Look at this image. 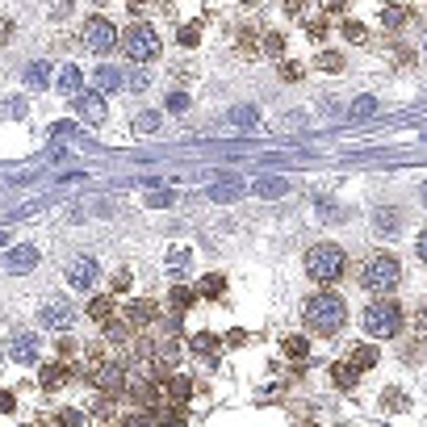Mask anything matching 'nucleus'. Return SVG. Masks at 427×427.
<instances>
[{
    "label": "nucleus",
    "instance_id": "nucleus-7",
    "mask_svg": "<svg viewBox=\"0 0 427 427\" xmlns=\"http://www.w3.org/2000/svg\"><path fill=\"white\" fill-rule=\"evenodd\" d=\"M92 382H96V390H101L105 398H118V394L130 390V373H126V364H101V368L92 373Z\"/></svg>",
    "mask_w": 427,
    "mask_h": 427
},
{
    "label": "nucleus",
    "instance_id": "nucleus-51",
    "mask_svg": "<svg viewBox=\"0 0 427 427\" xmlns=\"http://www.w3.org/2000/svg\"><path fill=\"white\" fill-rule=\"evenodd\" d=\"M415 251H419V260H423V264H427V231H423V235H419V247H415Z\"/></svg>",
    "mask_w": 427,
    "mask_h": 427
},
{
    "label": "nucleus",
    "instance_id": "nucleus-52",
    "mask_svg": "<svg viewBox=\"0 0 427 427\" xmlns=\"http://www.w3.org/2000/svg\"><path fill=\"white\" fill-rule=\"evenodd\" d=\"M0 410H13V394H0Z\"/></svg>",
    "mask_w": 427,
    "mask_h": 427
},
{
    "label": "nucleus",
    "instance_id": "nucleus-1",
    "mask_svg": "<svg viewBox=\"0 0 427 427\" xmlns=\"http://www.w3.org/2000/svg\"><path fill=\"white\" fill-rule=\"evenodd\" d=\"M344 318H348V306H344V298H335L331 289L306 298V306H302L306 331H310V335H323V340H331V335L344 327Z\"/></svg>",
    "mask_w": 427,
    "mask_h": 427
},
{
    "label": "nucleus",
    "instance_id": "nucleus-40",
    "mask_svg": "<svg viewBox=\"0 0 427 427\" xmlns=\"http://www.w3.org/2000/svg\"><path fill=\"white\" fill-rule=\"evenodd\" d=\"M306 34H310L314 42H323V38H327V21H323V17H314V21H306Z\"/></svg>",
    "mask_w": 427,
    "mask_h": 427
},
{
    "label": "nucleus",
    "instance_id": "nucleus-44",
    "mask_svg": "<svg viewBox=\"0 0 427 427\" xmlns=\"http://www.w3.org/2000/svg\"><path fill=\"white\" fill-rule=\"evenodd\" d=\"M197 38H201L197 25H185V30H180V46H197Z\"/></svg>",
    "mask_w": 427,
    "mask_h": 427
},
{
    "label": "nucleus",
    "instance_id": "nucleus-23",
    "mask_svg": "<svg viewBox=\"0 0 427 427\" xmlns=\"http://www.w3.org/2000/svg\"><path fill=\"white\" fill-rule=\"evenodd\" d=\"M406 21H410V9H406V5H386V9H382V25H386V30H402Z\"/></svg>",
    "mask_w": 427,
    "mask_h": 427
},
{
    "label": "nucleus",
    "instance_id": "nucleus-2",
    "mask_svg": "<svg viewBox=\"0 0 427 427\" xmlns=\"http://www.w3.org/2000/svg\"><path fill=\"white\" fill-rule=\"evenodd\" d=\"M398 281H402V264H398V256L377 251V256H368V260H364V269H360V285H364L368 293H377V298H394Z\"/></svg>",
    "mask_w": 427,
    "mask_h": 427
},
{
    "label": "nucleus",
    "instance_id": "nucleus-11",
    "mask_svg": "<svg viewBox=\"0 0 427 427\" xmlns=\"http://www.w3.org/2000/svg\"><path fill=\"white\" fill-rule=\"evenodd\" d=\"M373 231H377L382 239H398V231H402V209H394V205L373 209Z\"/></svg>",
    "mask_w": 427,
    "mask_h": 427
},
{
    "label": "nucleus",
    "instance_id": "nucleus-49",
    "mask_svg": "<svg viewBox=\"0 0 427 427\" xmlns=\"http://www.w3.org/2000/svg\"><path fill=\"white\" fill-rule=\"evenodd\" d=\"M302 9H306V0H285V13L289 17H302Z\"/></svg>",
    "mask_w": 427,
    "mask_h": 427
},
{
    "label": "nucleus",
    "instance_id": "nucleus-24",
    "mask_svg": "<svg viewBox=\"0 0 427 427\" xmlns=\"http://www.w3.org/2000/svg\"><path fill=\"white\" fill-rule=\"evenodd\" d=\"M281 352H285L289 360H306V356H310V340H306V335H285V340H281Z\"/></svg>",
    "mask_w": 427,
    "mask_h": 427
},
{
    "label": "nucleus",
    "instance_id": "nucleus-28",
    "mask_svg": "<svg viewBox=\"0 0 427 427\" xmlns=\"http://www.w3.org/2000/svg\"><path fill=\"white\" fill-rule=\"evenodd\" d=\"M222 289H227V277H222V273H209V277H201V285H197L201 298H222Z\"/></svg>",
    "mask_w": 427,
    "mask_h": 427
},
{
    "label": "nucleus",
    "instance_id": "nucleus-42",
    "mask_svg": "<svg viewBox=\"0 0 427 427\" xmlns=\"http://www.w3.org/2000/svg\"><path fill=\"white\" fill-rule=\"evenodd\" d=\"M76 352H80V344H76V340H59V364H67Z\"/></svg>",
    "mask_w": 427,
    "mask_h": 427
},
{
    "label": "nucleus",
    "instance_id": "nucleus-50",
    "mask_svg": "<svg viewBox=\"0 0 427 427\" xmlns=\"http://www.w3.org/2000/svg\"><path fill=\"white\" fill-rule=\"evenodd\" d=\"M130 427H151V419H147V410H138V415L130 419Z\"/></svg>",
    "mask_w": 427,
    "mask_h": 427
},
{
    "label": "nucleus",
    "instance_id": "nucleus-12",
    "mask_svg": "<svg viewBox=\"0 0 427 427\" xmlns=\"http://www.w3.org/2000/svg\"><path fill=\"white\" fill-rule=\"evenodd\" d=\"M38 335L34 331H17L13 335V344H9V356L17 360V364H38Z\"/></svg>",
    "mask_w": 427,
    "mask_h": 427
},
{
    "label": "nucleus",
    "instance_id": "nucleus-35",
    "mask_svg": "<svg viewBox=\"0 0 427 427\" xmlns=\"http://www.w3.org/2000/svg\"><path fill=\"white\" fill-rule=\"evenodd\" d=\"M382 406H386V410H406L410 398H406L402 390H386V394H382Z\"/></svg>",
    "mask_w": 427,
    "mask_h": 427
},
{
    "label": "nucleus",
    "instance_id": "nucleus-37",
    "mask_svg": "<svg viewBox=\"0 0 427 427\" xmlns=\"http://www.w3.org/2000/svg\"><path fill=\"white\" fill-rule=\"evenodd\" d=\"M130 281H134V277H130V269H118V273L110 277V289H114V293H126V289H130Z\"/></svg>",
    "mask_w": 427,
    "mask_h": 427
},
{
    "label": "nucleus",
    "instance_id": "nucleus-39",
    "mask_svg": "<svg viewBox=\"0 0 427 427\" xmlns=\"http://www.w3.org/2000/svg\"><path fill=\"white\" fill-rule=\"evenodd\" d=\"M344 38H348V42H364V38H368V30H364L360 21H344Z\"/></svg>",
    "mask_w": 427,
    "mask_h": 427
},
{
    "label": "nucleus",
    "instance_id": "nucleus-20",
    "mask_svg": "<svg viewBox=\"0 0 427 427\" xmlns=\"http://www.w3.org/2000/svg\"><path fill=\"white\" fill-rule=\"evenodd\" d=\"M92 84H96V92H118V88H122V72L96 67V72H92Z\"/></svg>",
    "mask_w": 427,
    "mask_h": 427
},
{
    "label": "nucleus",
    "instance_id": "nucleus-38",
    "mask_svg": "<svg viewBox=\"0 0 427 427\" xmlns=\"http://www.w3.org/2000/svg\"><path fill=\"white\" fill-rule=\"evenodd\" d=\"M410 318H415V331H419V335L427 340V298H423V302L415 306V314H410Z\"/></svg>",
    "mask_w": 427,
    "mask_h": 427
},
{
    "label": "nucleus",
    "instance_id": "nucleus-9",
    "mask_svg": "<svg viewBox=\"0 0 427 427\" xmlns=\"http://www.w3.org/2000/svg\"><path fill=\"white\" fill-rule=\"evenodd\" d=\"M72 318H76V314H72V306H67L63 298H59V302H46V306L38 310V323H42L46 331H67Z\"/></svg>",
    "mask_w": 427,
    "mask_h": 427
},
{
    "label": "nucleus",
    "instance_id": "nucleus-45",
    "mask_svg": "<svg viewBox=\"0 0 427 427\" xmlns=\"http://www.w3.org/2000/svg\"><path fill=\"white\" fill-rule=\"evenodd\" d=\"M147 84H151L147 72H134V76H130V92H147Z\"/></svg>",
    "mask_w": 427,
    "mask_h": 427
},
{
    "label": "nucleus",
    "instance_id": "nucleus-53",
    "mask_svg": "<svg viewBox=\"0 0 427 427\" xmlns=\"http://www.w3.org/2000/svg\"><path fill=\"white\" fill-rule=\"evenodd\" d=\"M419 197H423V205H427V185H423V189H419Z\"/></svg>",
    "mask_w": 427,
    "mask_h": 427
},
{
    "label": "nucleus",
    "instance_id": "nucleus-32",
    "mask_svg": "<svg viewBox=\"0 0 427 427\" xmlns=\"http://www.w3.org/2000/svg\"><path fill=\"white\" fill-rule=\"evenodd\" d=\"M46 76H50V63H42V59L25 67V84H30V88H42V84H46Z\"/></svg>",
    "mask_w": 427,
    "mask_h": 427
},
{
    "label": "nucleus",
    "instance_id": "nucleus-8",
    "mask_svg": "<svg viewBox=\"0 0 427 427\" xmlns=\"http://www.w3.org/2000/svg\"><path fill=\"white\" fill-rule=\"evenodd\" d=\"M101 281V264L92 256H72L67 260V285L72 289H92Z\"/></svg>",
    "mask_w": 427,
    "mask_h": 427
},
{
    "label": "nucleus",
    "instance_id": "nucleus-43",
    "mask_svg": "<svg viewBox=\"0 0 427 427\" xmlns=\"http://www.w3.org/2000/svg\"><path fill=\"white\" fill-rule=\"evenodd\" d=\"M168 110H172V114H185V110H189V96H185V92H172V96H168Z\"/></svg>",
    "mask_w": 427,
    "mask_h": 427
},
{
    "label": "nucleus",
    "instance_id": "nucleus-6",
    "mask_svg": "<svg viewBox=\"0 0 427 427\" xmlns=\"http://www.w3.org/2000/svg\"><path fill=\"white\" fill-rule=\"evenodd\" d=\"M84 46H88V50H101V55H105V50H114V46H118L114 21H110V17H88V21H84Z\"/></svg>",
    "mask_w": 427,
    "mask_h": 427
},
{
    "label": "nucleus",
    "instance_id": "nucleus-33",
    "mask_svg": "<svg viewBox=\"0 0 427 427\" xmlns=\"http://www.w3.org/2000/svg\"><path fill=\"white\" fill-rule=\"evenodd\" d=\"M189 394H193V382H189V377H172V382H168V398H172L176 406H180Z\"/></svg>",
    "mask_w": 427,
    "mask_h": 427
},
{
    "label": "nucleus",
    "instance_id": "nucleus-18",
    "mask_svg": "<svg viewBox=\"0 0 427 427\" xmlns=\"http://www.w3.org/2000/svg\"><path fill=\"white\" fill-rule=\"evenodd\" d=\"M348 364H352L356 373H364V368H373V364H377V348H368V344H356V348L348 352Z\"/></svg>",
    "mask_w": 427,
    "mask_h": 427
},
{
    "label": "nucleus",
    "instance_id": "nucleus-34",
    "mask_svg": "<svg viewBox=\"0 0 427 427\" xmlns=\"http://www.w3.org/2000/svg\"><path fill=\"white\" fill-rule=\"evenodd\" d=\"M134 130H138V134H155V130H159V114H155V110H143V114L134 118Z\"/></svg>",
    "mask_w": 427,
    "mask_h": 427
},
{
    "label": "nucleus",
    "instance_id": "nucleus-17",
    "mask_svg": "<svg viewBox=\"0 0 427 427\" xmlns=\"http://www.w3.org/2000/svg\"><path fill=\"white\" fill-rule=\"evenodd\" d=\"M227 122H231L235 130H251V126L260 122V110H251V105H235V110L227 114Z\"/></svg>",
    "mask_w": 427,
    "mask_h": 427
},
{
    "label": "nucleus",
    "instance_id": "nucleus-3",
    "mask_svg": "<svg viewBox=\"0 0 427 427\" xmlns=\"http://www.w3.org/2000/svg\"><path fill=\"white\" fill-rule=\"evenodd\" d=\"M344 269H348V256H344V247H340V243H331V239L314 243V247L306 251V273H310V281H318V285L340 281V277H344Z\"/></svg>",
    "mask_w": 427,
    "mask_h": 427
},
{
    "label": "nucleus",
    "instance_id": "nucleus-54",
    "mask_svg": "<svg viewBox=\"0 0 427 427\" xmlns=\"http://www.w3.org/2000/svg\"><path fill=\"white\" fill-rule=\"evenodd\" d=\"M0 243H5V231H0Z\"/></svg>",
    "mask_w": 427,
    "mask_h": 427
},
{
    "label": "nucleus",
    "instance_id": "nucleus-47",
    "mask_svg": "<svg viewBox=\"0 0 427 427\" xmlns=\"http://www.w3.org/2000/svg\"><path fill=\"white\" fill-rule=\"evenodd\" d=\"M318 5H323V13H344L348 0H318Z\"/></svg>",
    "mask_w": 427,
    "mask_h": 427
},
{
    "label": "nucleus",
    "instance_id": "nucleus-13",
    "mask_svg": "<svg viewBox=\"0 0 427 427\" xmlns=\"http://www.w3.org/2000/svg\"><path fill=\"white\" fill-rule=\"evenodd\" d=\"M34 264H38V247H30V243H17V247L5 256V269H9V273H30Z\"/></svg>",
    "mask_w": 427,
    "mask_h": 427
},
{
    "label": "nucleus",
    "instance_id": "nucleus-36",
    "mask_svg": "<svg viewBox=\"0 0 427 427\" xmlns=\"http://www.w3.org/2000/svg\"><path fill=\"white\" fill-rule=\"evenodd\" d=\"M373 110H377V101H373V96L352 101V118H373Z\"/></svg>",
    "mask_w": 427,
    "mask_h": 427
},
{
    "label": "nucleus",
    "instance_id": "nucleus-27",
    "mask_svg": "<svg viewBox=\"0 0 427 427\" xmlns=\"http://www.w3.org/2000/svg\"><path fill=\"white\" fill-rule=\"evenodd\" d=\"M235 50H239L243 59H256V55H260V34H256V30H243V34L235 38Z\"/></svg>",
    "mask_w": 427,
    "mask_h": 427
},
{
    "label": "nucleus",
    "instance_id": "nucleus-16",
    "mask_svg": "<svg viewBox=\"0 0 427 427\" xmlns=\"http://www.w3.org/2000/svg\"><path fill=\"white\" fill-rule=\"evenodd\" d=\"M80 84H84V76H80V67H76V63L59 67V76H55V88H59L63 96H80Z\"/></svg>",
    "mask_w": 427,
    "mask_h": 427
},
{
    "label": "nucleus",
    "instance_id": "nucleus-31",
    "mask_svg": "<svg viewBox=\"0 0 427 427\" xmlns=\"http://www.w3.org/2000/svg\"><path fill=\"white\" fill-rule=\"evenodd\" d=\"M314 67H323V72H340V67H344V55H340V50H318V55H314Z\"/></svg>",
    "mask_w": 427,
    "mask_h": 427
},
{
    "label": "nucleus",
    "instance_id": "nucleus-41",
    "mask_svg": "<svg viewBox=\"0 0 427 427\" xmlns=\"http://www.w3.org/2000/svg\"><path fill=\"white\" fill-rule=\"evenodd\" d=\"M281 80H285V84H298V80H302V63H289V59H285V63H281Z\"/></svg>",
    "mask_w": 427,
    "mask_h": 427
},
{
    "label": "nucleus",
    "instance_id": "nucleus-5",
    "mask_svg": "<svg viewBox=\"0 0 427 427\" xmlns=\"http://www.w3.org/2000/svg\"><path fill=\"white\" fill-rule=\"evenodd\" d=\"M122 50H126V59L134 63H155L159 59V30L147 25V21H134L122 38Z\"/></svg>",
    "mask_w": 427,
    "mask_h": 427
},
{
    "label": "nucleus",
    "instance_id": "nucleus-26",
    "mask_svg": "<svg viewBox=\"0 0 427 427\" xmlns=\"http://www.w3.org/2000/svg\"><path fill=\"white\" fill-rule=\"evenodd\" d=\"M331 382H335L340 390H352V386L360 382V373H356V368L348 364V360H344V364H331Z\"/></svg>",
    "mask_w": 427,
    "mask_h": 427
},
{
    "label": "nucleus",
    "instance_id": "nucleus-19",
    "mask_svg": "<svg viewBox=\"0 0 427 427\" xmlns=\"http://www.w3.org/2000/svg\"><path fill=\"white\" fill-rule=\"evenodd\" d=\"M38 386H42V390H59V386H67V364H46L42 377H38Z\"/></svg>",
    "mask_w": 427,
    "mask_h": 427
},
{
    "label": "nucleus",
    "instance_id": "nucleus-25",
    "mask_svg": "<svg viewBox=\"0 0 427 427\" xmlns=\"http://www.w3.org/2000/svg\"><path fill=\"white\" fill-rule=\"evenodd\" d=\"M218 348H222V340H218V335H209V331L193 335V352H197V356H205V360L218 356Z\"/></svg>",
    "mask_w": 427,
    "mask_h": 427
},
{
    "label": "nucleus",
    "instance_id": "nucleus-4",
    "mask_svg": "<svg viewBox=\"0 0 427 427\" xmlns=\"http://www.w3.org/2000/svg\"><path fill=\"white\" fill-rule=\"evenodd\" d=\"M360 323H364V331H368L373 340H394V335L402 331V306H398L394 298H377L373 306H364Z\"/></svg>",
    "mask_w": 427,
    "mask_h": 427
},
{
    "label": "nucleus",
    "instance_id": "nucleus-29",
    "mask_svg": "<svg viewBox=\"0 0 427 427\" xmlns=\"http://www.w3.org/2000/svg\"><path fill=\"white\" fill-rule=\"evenodd\" d=\"M193 298H197V293H193L189 285H172V293H168V306H172V310H189V306H193Z\"/></svg>",
    "mask_w": 427,
    "mask_h": 427
},
{
    "label": "nucleus",
    "instance_id": "nucleus-48",
    "mask_svg": "<svg viewBox=\"0 0 427 427\" xmlns=\"http://www.w3.org/2000/svg\"><path fill=\"white\" fill-rule=\"evenodd\" d=\"M59 423H63V427H76V423H80V410H59Z\"/></svg>",
    "mask_w": 427,
    "mask_h": 427
},
{
    "label": "nucleus",
    "instance_id": "nucleus-15",
    "mask_svg": "<svg viewBox=\"0 0 427 427\" xmlns=\"http://www.w3.org/2000/svg\"><path fill=\"white\" fill-rule=\"evenodd\" d=\"M88 318L96 327H110L114 318H118V306H114V298H92L88 302Z\"/></svg>",
    "mask_w": 427,
    "mask_h": 427
},
{
    "label": "nucleus",
    "instance_id": "nucleus-14",
    "mask_svg": "<svg viewBox=\"0 0 427 427\" xmlns=\"http://www.w3.org/2000/svg\"><path fill=\"white\" fill-rule=\"evenodd\" d=\"M122 318H126V323H130V327H151V323H155V318H159V306H155L151 298H143V302H134V306H126V314H122Z\"/></svg>",
    "mask_w": 427,
    "mask_h": 427
},
{
    "label": "nucleus",
    "instance_id": "nucleus-46",
    "mask_svg": "<svg viewBox=\"0 0 427 427\" xmlns=\"http://www.w3.org/2000/svg\"><path fill=\"white\" fill-rule=\"evenodd\" d=\"M214 197H218V201H231V197H239V185H218V189H214Z\"/></svg>",
    "mask_w": 427,
    "mask_h": 427
},
{
    "label": "nucleus",
    "instance_id": "nucleus-22",
    "mask_svg": "<svg viewBox=\"0 0 427 427\" xmlns=\"http://www.w3.org/2000/svg\"><path fill=\"white\" fill-rule=\"evenodd\" d=\"M251 193H256V197H285V193H289V180H281V176H264V180H256Z\"/></svg>",
    "mask_w": 427,
    "mask_h": 427
},
{
    "label": "nucleus",
    "instance_id": "nucleus-30",
    "mask_svg": "<svg viewBox=\"0 0 427 427\" xmlns=\"http://www.w3.org/2000/svg\"><path fill=\"white\" fill-rule=\"evenodd\" d=\"M105 335H110L114 344H130V335H134V327L126 323V318H114L110 327H105Z\"/></svg>",
    "mask_w": 427,
    "mask_h": 427
},
{
    "label": "nucleus",
    "instance_id": "nucleus-21",
    "mask_svg": "<svg viewBox=\"0 0 427 427\" xmlns=\"http://www.w3.org/2000/svg\"><path fill=\"white\" fill-rule=\"evenodd\" d=\"M260 55H269V59H285V34L269 30V34L260 38Z\"/></svg>",
    "mask_w": 427,
    "mask_h": 427
},
{
    "label": "nucleus",
    "instance_id": "nucleus-55",
    "mask_svg": "<svg viewBox=\"0 0 427 427\" xmlns=\"http://www.w3.org/2000/svg\"><path fill=\"white\" fill-rule=\"evenodd\" d=\"M239 5H251V0H239Z\"/></svg>",
    "mask_w": 427,
    "mask_h": 427
},
{
    "label": "nucleus",
    "instance_id": "nucleus-10",
    "mask_svg": "<svg viewBox=\"0 0 427 427\" xmlns=\"http://www.w3.org/2000/svg\"><path fill=\"white\" fill-rule=\"evenodd\" d=\"M76 114H80V122L101 126V122H105V96H101V92H80V96H76Z\"/></svg>",
    "mask_w": 427,
    "mask_h": 427
}]
</instances>
